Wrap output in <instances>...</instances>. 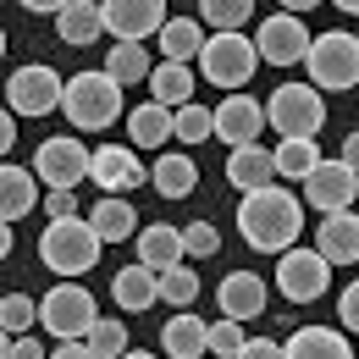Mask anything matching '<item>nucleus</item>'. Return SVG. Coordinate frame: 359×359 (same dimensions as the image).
<instances>
[{"label": "nucleus", "instance_id": "22", "mask_svg": "<svg viewBox=\"0 0 359 359\" xmlns=\"http://www.w3.org/2000/svg\"><path fill=\"white\" fill-rule=\"evenodd\" d=\"M282 359H354L348 337L332 332V326H299L287 343H282Z\"/></svg>", "mask_w": 359, "mask_h": 359}, {"label": "nucleus", "instance_id": "28", "mask_svg": "<svg viewBox=\"0 0 359 359\" xmlns=\"http://www.w3.org/2000/svg\"><path fill=\"white\" fill-rule=\"evenodd\" d=\"M315 172H320V144H315V138H282V144H276V177L310 182Z\"/></svg>", "mask_w": 359, "mask_h": 359}, {"label": "nucleus", "instance_id": "3", "mask_svg": "<svg viewBox=\"0 0 359 359\" xmlns=\"http://www.w3.org/2000/svg\"><path fill=\"white\" fill-rule=\"evenodd\" d=\"M61 111H67V122L78 133H105L122 116V83L111 72H78V78H67Z\"/></svg>", "mask_w": 359, "mask_h": 359}, {"label": "nucleus", "instance_id": "24", "mask_svg": "<svg viewBox=\"0 0 359 359\" xmlns=\"http://www.w3.org/2000/svg\"><path fill=\"white\" fill-rule=\"evenodd\" d=\"M155 45H161L166 61H182V67H188L194 55H205L210 39H205V22H199V17H172V22L161 28V39H155Z\"/></svg>", "mask_w": 359, "mask_h": 359}, {"label": "nucleus", "instance_id": "35", "mask_svg": "<svg viewBox=\"0 0 359 359\" xmlns=\"http://www.w3.org/2000/svg\"><path fill=\"white\" fill-rule=\"evenodd\" d=\"M89 348L100 359H122V354H128V326H122L116 315H100V326L89 332Z\"/></svg>", "mask_w": 359, "mask_h": 359}, {"label": "nucleus", "instance_id": "10", "mask_svg": "<svg viewBox=\"0 0 359 359\" xmlns=\"http://www.w3.org/2000/svg\"><path fill=\"white\" fill-rule=\"evenodd\" d=\"M326 287H332V260L320 249H287L276 260V293L287 304H315Z\"/></svg>", "mask_w": 359, "mask_h": 359}, {"label": "nucleus", "instance_id": "19", "mask_svg": "<svg viewBox=\"0 0 359 359\" xmlns=\"http://www.w3.org/2000/svg\"><path fill=\"white\" fill-rule=\"evenodd\" d=\"M315 249H320L332 266H359V216H354V210H343V216H320Z\"/></svg>", "mask_w": 359, "mask_h": 359}, {"label": "nucleus", "instance_id": "6", "mask_svg": "<svg viewBox=\"0 0 359 359\" xmlns=\"http://www.w3.org/2000/svg\"><path fill=\"white\" fill-rule=\"evenodd\" d=\"M266 122L276 128V138H315L326 128V100L315 83H282L266 100Z\"/></svg>", "mask_w": 359, "mask_h": 359}, {"label": "nucleus", "instance_id": "18", "mask_svg": "<svg viewBox=\"0 0 359 359\" xmlns=\"http://www.w3.org/2000/svg\"><path fill=\"white\" fill-rule=\"evenodd\" d=\"M271 177H276V149H266V144H249V149H232L226 155V182L238 194L271 188Z\"/></svg>", "mask_w": 359, "mask_h": 359}, {"label": "nucleus", "instance_id": "41", "mask_svg": "<svg viewBox=\"0 0 359 359\" xmlns=\"http://www.w3.org/2000/svg\"><path fill=\"white\" fill-rule=\"evenodd\" d=\"M6 359H50L34 337H6Z\"/></svg>", "mask_w": 359, "mask_h": 359}, {"label": "nucleus", "instance_id": "11", "mask_svg": "<svg viewBox=\"0 0 359 359\" xmlns=\"http://www.w3.org/2000/svg\"><path fill=\"white\" fill-rule=\"evenodd\" d=\"M172 22V11L161 0H105V34L116 45H144L161 39V28Z\"/></svg>", "mask_w": 359, "mask_h": 359}, {"label": "nucleus", "instance_id": "29", "mask_svg": "<svg viewBox=\"0 0 359 359\" xmlns=\"http://www.w3.org/2000/svg\"><path fill=\"white\" fill-rule=\"evenodd\" d=\"M149 182H155V194H166V199H188V194L199 188V166H194L188 155H161L155 172H149Z\"/></svg>", "mask_w": 359, "mask_h": 359}, {"label": "nucleus", "instance_id": "21", "mask_svg": "<svg viewBox=\"0 0 359 359\" xmlns=\"http://www.w3.org/2000/svg\"><path fill=\"white\" fill-rule=\"evenodd\" d=\"M111 299H116V310H128V315H144L155 299H161V276L149 266H122L116 271V282H111Z\"/></svg>", "mask_w": 359, "mask_h": 359}, {"label": "nucleus", "instance_id": "13", "mask_svg": "<svg viewBox=\"0 0 359 359\" xmlns=\"http://www.w3.org/2000/svg\"><path fill=\"white\" fill-rule=\"evenodd\" d=\"M304 199L320 216H343V210H354V199H359V172H348L343 161H320V172L304 182Z\"/></svg>", "mask_w": 359, "mask_h": 359}, {"label": "nucleus", "instance_id": "9", "mask_svg": "<svg viewBox=\"0 0 359 359\" xmlns=\"http://www.w3.org/2000/svg\"><path fill=\"white\" fill-rule=\"evenodd\" d=\"M94 172V149H83V138H45L39 149H34V177L45 182L50 194L55 188H72L78 194V182Z\"/></svg>", "mask_w": 359, "mask_h": 359}, {"label": "nucleus", "instance_id": "7", "mask_svg": "<svg viewBox=\"0 0 359 359\" xmlns=\"http://www.w3.org/2000/svg\"><path fill=\"white\" fill-rule=\"evenodd\" d=\"M61 100H67V78L55 67H45V61L17 67L11 83H6V111L11 116H50Z\"/></svg>", "mask_w": 359, "mask_h": 359}, {"label": "nucleus", "instance_id": "40", "mask_svg": "<svg viewBox=\"0 0 359 359\" xmlns=\"http://www.w3.org/2000/svg\"><path fill=\"white\" fill-rule=\"evenodd\" d=\"M337 320H343V332H359V276L343 287V299H337Z\"/></svg>", "mask_w": 359, "mask_h": 359}, {"label": "nucleus", "instance_id": "45", "mask_svg": "<svg viewBox=\"0 0 359 359\" xmlns=\"http://www.w3.org/2000/svg\"><path fill=\"white\" fill-rule=\"evenodd\" d=\"M11 144H17V116H11V111H6V116H0V149H6V155H11Z\"/></svg>", "mask_w": 359, "mask_h": 359}, {"label": "nucleus", "instance_id": "46", "mask_svg": "<svg viewBox=\"0 0 359 359\" xmlns=\"http://www.w3.org/2000/svg\"><path fill=\"white\" fill-rule=\"evenodd\" d=\"M337 11H348V17H359V0H337Z\"/></svg>", "mask_w": 359, "mask_h": 359}, {"label": "nucleus", "instance_id": "43", "mask_svg": "<svg viewBox=\"0 0 359 359\" xmlns=\"http://www.w3.org/2000/svg\"><path fill=\"white\" fill-rule=\"evenodd\" d=\"M50 359H100V354H94L89 343H55V354H50Z\"/></svg>", "mask_w": 359, "mask_h": 359}, {"label": "nucleus", "instance_id": "26", "mask_svg": "<svg viewBox=\"0 0 359 359\" xmlns=\"http://www.w3.org/2000/svg\"><path fill=\"white\" fill-rule=\"evenodd\" d=\"M149 100H155V105H166V111L194 105V72H188L182 61H161V67H155V78H149Z\"/></svg>", "mask_w": 359, "mask_h": 359}, {"label": "nucleus", "instance_id": "38", "mask_svg": "<svg viewBox=\"0 0 359 359\" xmlns=\"http://www.w3.org/2000/svg\"><path fill=\"white\" fill-rule=\"evenodd\" d=\"M182 238H188V255H194V260H210V255L222 249L216 222H188V226H182Z\"/></svg>", "mask_w": 359, "mask_h": 359}, {"label": "nucleus", "instance_id": "47", "mask_svg": "<svg viewBox=\"0 0 359 359\" xmlns=\"http://www.w3.org/2000/svg\"><path fill=\"white\" fill-rule=\"evenodd\" d=\"M122 359H155V354H144V348H128V354H122Z\"/></svg>", "mask_w": 359, "mask_h": 359}, {"label": "nucleus", "instance_id": "33", "mask_svg": "<svg viewBox=\"0 0 359 359\" xmlns=\"http://www.w3.org/2000/svg\"><path fill=\"white\" fill-rule=\"evenodd\" d=\"M194 299H199V276H194L188 266L161 271V304H172V310H194Z\"/></svg>", "mask_w": 359, "mask_h": 359}, {"label": "nucleus", "instance_id": "32", "mask_svg": "<svg viewBox=\"0 0 359 359\" xmlns=\"http://www.w3.org/2000/svg\"><path fill=\"white\" fill-rule=\"evenodd\" d=\"M255 17V6L249 0H205L199 6V22L205 28H216V34H243V22Z\"/></svg>", "mask_w": 359, "mask_h": 359}, {"label": "nucleus", "instance_id": "34", "mask_svg": "<svg viewBox=\"0 0 359 359\" xmlns=\"http://www.w3.org/2000/svg\"><path fill=\"white\" fill-rule=\"evenodd\" d=\"M34 320H39V304H34L28 293H6V304H0V326H6V337H28Z\"/></svg>", "mask_w": 359, "mask_h": 359}, {"label": "nucleus", "instance_id": "25", "mask_svg": "<svg viewBox=\"0 0 359 359\" xmlns=\"http://www.w3.org/2000/svg\"><path fill=\"white\" fill-rule=\"evenodd\" d=\"M55 34H61L67 45H94V39L105 34V6H94V0H67V11L55 17Z\"/></svg>", "mask_w": 359, "mask_h": 359}, {"label": "nucleus", "instance_id": "17", "mask_svg": "<svg viewBox=\"0 0 359 359\" xmlns=\"http://www.w3.org/2000/svg\"><path fill=\"white\" fill-rule=\"evenodd\" d=\"M111 199H122L128 188H138L144 182V166H138V155L128 149V144H100L94 149V172H89Z\"/></svg>", "mask_w": 359, "mask_h": 359}, {"label": "nucleus", "instance_id": "23", "mask_svg": "<svg viewBox=\"0 0 359 359\" xmlns=\"http://www.w3.org/2000/svg\"><path fill=\"white\" fill-rule=\"evenodd\" d=\"M34 205H39V177H34V166H11V161H6V172H0V216H6V226L22 222Z\"/></svg>", "mask_w": 359, "mask_h": 359}, {"label": "nucleus", "instance_id": "12", "mask_svg": "<svg viewBox=\"0 0 359 359\" xmlns=\"http://www.w3.org/2000/svg\"><path fill=\"white\" fill-rule=\"evenodd\" d=\"M310 28H304V17H293V11H276L266 17L260 28H255V50H260V61L271 67H293V61H304L310 55Z\"/></svg>", "mask_w": 359, "mask_h": 359}, {"label": "nucleus", "instance_id": "2", "mask_svg": "<svg viewBox=\"0 0 359 359\" xmlns=\"http://www.w3.org/2000/svg\"><path fill=\"white\" fill-rule=\"evenodd\" d=\"M100 249H105V238H100V226H94L89 216H67V222H50L45 232H39V260H45V271L67 276V282L83 276V271H94Z\"/></svg>", "mask_w": 359, "mask_h": 359}, {"label": "nucleus", "instance_id": "30", "mask_svg": "<svg viewBox=\"0 0 359 359\" xmlns=\"http://www.w3.org/2000/svg\"><path fill=\"white\" fill-rule=\"evenodd\" d=\"M89 222L100 226V238H105V243H128V238H138V216H133V205H128V199H111V194L94 205Z\"/></svg>", "mask_w": 359, "mask_h": 359}, {"label": "nucleus", "instance_id": "36", "mask_svg": "<svg viewBox=\"0 0 359 359\" xmlns=\"http://www.w3.org/2000/svg\"><path fill=\"white\" fill-rule=\"evenodd\" d=\"M177 138H188V144L216 138V111H205V105H182V111H177Z\"/></svg>", "mask_w": 359, "mask_h": 359}, {"label": "nucleus", "instance_id": "39", "mask_svg": "<svg viewBox=\"0 0 359 359\" xmlns=\"http://www.w3.org/2000/svg\"><path fill=\"white\" fill-rule=\"evenodd\" d=\"M45 216H50V222L78 216V194H72V188H55V194H45Z\"/></svg>", "mask_w": 359, "mask_h": 359}, {"label": "nucleus", "instance_id": "8", "mask_svg": "<svg viewBox=\"0 0 359 359\" xmlns=\"http://www.w3.org/2000/svg\"><path fill=\"white\" fill-rule=\"evenodd\" d=\"M255 67H260V50H255V39H243V34H210V45L199 55V72L226 94L243 89L255 78Z\"/></svg>", "mask_w": 359, "mask_h": 359}, {"label": "nucleus", "instance_id": "48", "mask_svg": "<svg viewBox=\"0 0 359 359\" xmlns=\"http://www.w3.org/2000/svg\"><path fill=\"white\" fill-rule=\"evenodd\" d=\"M205 359H210V354H205Z\"/></svg>", "mask_w": 359, "mask_h": 359}, {"label": "nucleus", "instance_id": "27", "mask_svg": "<svg viewBox=\"0 0 359 359\" xmlns=\"http://www.w3.org/2000/svg\"><path fill=\"white\" fill-rule=\"evenodd\" d=\"M128 138L144 144V149H155V144H166V138H177V111H166V105H138L133 116H128Z\"/></svg>", "mask_w": 359, "mask_h": 359}, {"label": "nucleus", "instance_id": "14", "mask_svg": "<svg viewBox=\"0 0 359 359\" xmlns=\"http://www.w3.org/2000/svg\"><path fill=\"white\" fill-rule=\"evenodd\" d=\"M260 128H266V105L249 100V94H226L216 105V138H226L232 149H249L260 144Z\"/></svg>", "mask_w": 359, "mask_h": 359}, {"label": "nucleus", "instance_id": "4", "mask_svg": "<svg viewBox=\"0 0 359 359\" xmlns=\"http://www.w3.org/2000/svg\"><path fill=\"white\" fill-rule=\"evenodd\" d=\"M39 320L55 343H89V332L100 326V304L83 282H55L39 299Z\"/></svg>", "mask_w": 359, "mask_h": 359}, {"label": "nucleus", "instance_id": "44", "mask_svg": "<svg viewBox=\"0 0 359 359\" xmlns=\"http://www.w3.org/2000/svg\"><path fill=\"white\" fill-rule=\"evenodd\" d=\"M337 161H343L348 172H359V128H354L348 138H343V155H337Z\"/></svg>", "mask_w": 359, "mask_h": 359}, {"label": "nucleus", "instance_id": "15", "mask_svg": "<svg viewBox=\"0 0 359 359\" xmlns=\"http://www.w3.org/2000/svg\"><path fill=\"white\" fill-rule=\"evenodd\" d=\"M266 276H255V271H226L222 287H216V304H222L226 320H255V315H266Z\"/></svg>", "mask_w": 359, "mask_h": 359}, {"label": "nucleus", "instance_id": "20", "mask_svg": "<svg viewBox=\"0 0 359 359\" xmlns=\"http://www.w3.org/2000/svg\"><path fill=\"white\" fill-rule=\"evenodd\" d=\"M161 348H166V359H205L210 354V326L194 310H177L161 332Z\"/></svg>", "mask_w": 359, "mask_h": 359}, {"label": "nucleus", "instance_id": "31", "mask_svg": "<svg viewBox=\"0 0 359 359\" xmlns=\"http://www.w3.org/2000/svg\"><path fill=\"white\" fill-rule=\"evenodd\" d=\"M155 67H161V61H149V50H144V45H116L111 55H105V72H111L116 83H149Z\"/></svg>", "mask_w": 359, "mask_h": 359}, {"label": "nucleus", "instance_id": "1", "mask_svg": "<svg viewBox=\"0 0 359 359\" xmlns=\"http://www.w3.org/2000/svg\"><path fill=\"white\" fill-rule=\"evenodd\" d=\"M238 232H243V243L260 249V255H287V249H299V232H304V205H299V194H287V188H276V182L243 194V205H238Z\"/></svg>", "mask_w": 359, "mask_h": 359}, {"label": "nucleus", "instance_id": "37", "mask_svg": "<svg viewBox=\"0 0 359 359\" xmlns=\"http://www.w3.org/2000/svg\"><path fill=\"white\" fill-rule=\"evenodd\" d=\"M243 343H249V337H243V320H216V326H210V359H238L243 354Z\"/></svg>", "mask_w": 359, "mask_h": 359}, {"label": "nucleus", "instance_id": "42", "mask_svg": "<svg viewBox=\"0 0 359 359\" xmlns=\"http://www.w3.org/2000/svg\"><path fill=\"white\" fill-rule=\"evenodd\" d=\"M238 359H282V348H276V337H249Z\"/></svg>", "mask_w": 359, "mask_h": 359}, {"label": "nucleus", "instance_id": "16", "mask_svg": "<svg viewBox=\"0 0 359 359\" xmlns=\"http://www.w3.org/2000/svg\"><path fill=\"white\" fill-rule=\"evenodd\" d=\"M133 243H138V266H149L155 276H161V271H177L182 260H188V238H182V226H172V222H149Z\"/></svg>", "mask_w": 359, "mask_h": 359}, {"label": "nucleus", "instance_id": "5", "mask_svg": "<svg viewBox=\"0 0 359 359\" xmlns=\"http://www.w3.org/2000/svg\"><path fill=\"white\" fill-rule=\"evenodd\" d=\"M304 67H310V83L320 94L354 89V83H359V34H348V28H326V34L310 45Z\"/></svg>", "mask_w": 359, "mask_h": 359}]
</instances>
